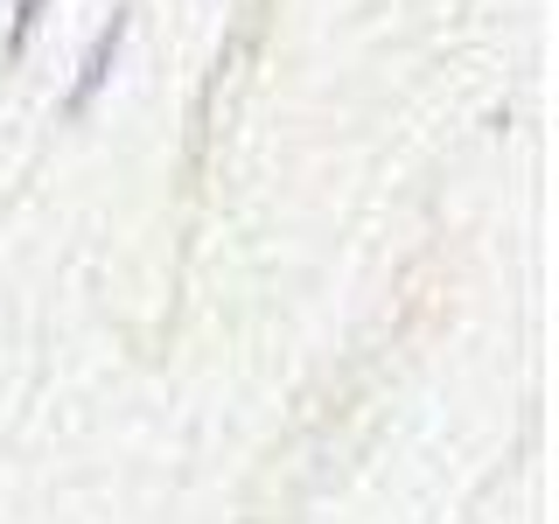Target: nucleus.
Here are the masks:
<instances>
[{
  "mask_svg": "<svg viewBox=\"0 0 559 524\" xmlns=\"http://www.w3.org/2000/svg\"><path fill=\"white\" fill-rule=\"evenodd\" d=\"M119 35H127V22H119V14H112V28H105L98 43H92V57H84V78H78V92H70V112H84V105L98 98V84L112 78V57H119Z\"/></svg>",
  "mask_w": 559,
  "mask_h": 524,
  "instance_id": "nucleus-1",
  "label": "nucleus"
},
{
  "mask_svg": "<svg viewBox=\"0 0 559 524\" xmlns=\"http://www.w3.org/2000/svg\"><path fill=\"white\" fill-rule=\"evenodd\" d=\"M43 8H49V0H22V14H14V35H8V49H22V43H28V28L43 22Z\"/></svg>",
  "mask_w": 559,
  "mask_h": 524,
  "instance_id": "nucleus-2",
  "label": "nucleus"
}]
</instances>
